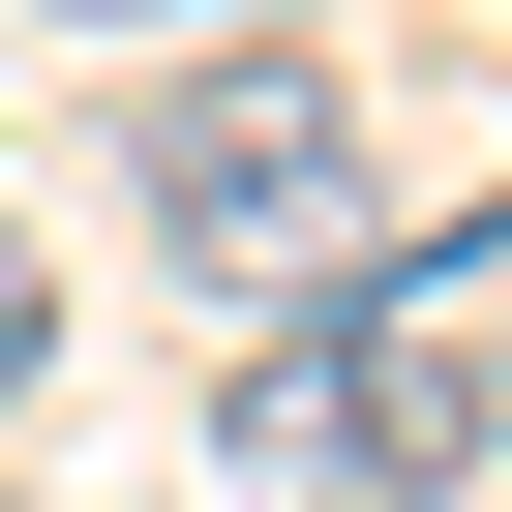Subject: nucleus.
<instances>
[{
  "label": "nucleus",
  "mask_w": 512,
  "mask_h": 512,
  "mask_svg": "<svg viewBox=\"0 0 512 512\" xmlns=\"http://www.w3.org/2000/svg\"><path fill=\"white\" fill-rule=\"evenodd\" d=\"M31 31H181V0H31Z\"/></svg>",
  "instance_id": "20e7f679"
},
{
  "label": "nucleus",
  "mask_w": 512,
  "mask_h": 512,
  "mask_svg": "<svg viewBox=\"0 0 512 512\" xmlns=\"http://www.w3.org/2000/svg\"><path fill=\"white\" fill-rule=\"evenodd\" d=\"M482 452H512V362L452 332V272H392L332 332H241V392H211V482L241 512H452Z\"/></svg>",
  "instance_id": "f03ea898"
},
{
  "label": "nucleus",
  "mask_w": 512,
  "mask_h": 512,
  "mask_svg": "<svg viewBox=\"0 0 512 512\" xmlns=\"http://www.w3.org/2000/svg\"><path fill=\"white\" fill-rule=\"evenodd\" d=\"M61 392V272H31V211H0V422Z\"/></svg>",
  "instance_id": "7ed1b4c3"
},
{
  "label": "nucleus",
  "mask_w": 512,
  "mask_h": 512,
  "mask_svg": "<svg viewBox=\"0 0 512 512\" xmlns=\"http://www.w3.org/2000/svg\"><path fill=\"white\" fill-rule=\"evenodd\" d=\"M121 181H151V241H181L241 332H332V302H392V151H362L302 61H181V91L121 121Z\"/></svg>",
  "instance_id": "f257e3e1"
}]
</instances>
